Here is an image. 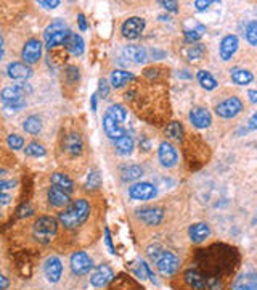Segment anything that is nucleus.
<instances>
[{
	"instance_id": "35",
	"label": "nucleus",
	"mask_w": 257,
	"mask_h": 290,
	"mask_svg": "<svg viewBox=\"0 0 257 290\" xmlns=\"http://www.w3.org/2000/svg\"><path fill=\"white\" fill-rule=\"evenodd\" d=\"M246 39L251 46H257V23L251 21L246 26Z\"/></svg>"
},
{
	"instance_id": "54",
	"label": "nucleus",
	"mask_w": 257,
	"mask_h": 290,
	"mask_svg": "<svg viewBox=\"0 0 257 290\" xmlns=\"http://www.w3.org/2000/svg\"><path fill=\"white\" fill-rule=\"evenodd\" d=\"M90 100H92V110L96 111V94L92 95V99H90Z\"/></svg>"
},
{
	"instance_id": "56",
	"label": "nucleus",
	"mask_w": 257,
	"mask_h": 290,
	"mask_svg": "<svg viewBox=\"0 0 257 290\" xmlns=\"http://www.w3.org/2000/svg\"><path fill=\"white\" fill-rule=\"evenodd\" d=\"M7 287H8V280L7 277H2V290H7Z\"/></svg>"
},
{
	"instance_id": "8",
	"label": "nucleus",
	"mask_w": 257,
	"mask_h": 290,
	"mask_svg": "<svg viewBox=\"0 0 257 290\" xmlns=\"http://www.w3.org/2000/svg\"><path fill=\"white\" fill-rule=\"evenodd\" d=\"M40 55H42V42L39 39H29L28 42L24 44L21 57H23L26 65L37 63Z\"/></svg>"
},
{
	"instance_id": "46",
	"label": "nucleus",
	"mask_w": 257,
	"mask_h": 290,
	"mask_svg": "<svg viewBox=\"0 0 257 290\" xmlns=\"http://www.w3.org/2000/svg\"><path fill=\"white\" fill-rule=\"evenodd\" d=\"M40 7H45V8H55L60 5V0H52V2H47V0H40L39 2Z\"/></svg>"
},
{
	"instance_id": "11",
	"label": "nucleus",
	"mask_w": 257,
	"mask_h": 290,
	"mask_svg": "<svg viewBox=\"0 0 257 290\" xmlns=\"http://www.w3.org/2000/svg\"><path fill=\"white\" fill-rule=\"evenodd\" d=\"M158 156H159V161H161V164L164 166V168H172V166L177 164V160H179L177 150L174 148V145L169 144V142H163L161 145H159Z\"/></svg>"
},
{
	"instance_id": "21",
	"label": "nucleus",
	"mask_w": 257,
	"mask_h": 290,
	"mask_svg": "<svg viewBox=\"0 0 257 290\" xmlns=\"http://www.w3.org/2000/svg\"><path fill=\"white\" fill-rule=\"evenodd\" d=\"M185 282H187L188 287L193 290H206V287H208L206 279L202 277L196 269H188L185 272Z\"/></svg>"
},
{
	"instance_id": "38",
	"label": "nucleus",
	"mask_w": 257,
	"mask_h": 290,
	"mask_svg": "<svg viewBox=\"0 0 257 290\" xmlns=\"http://www.w3.org/2000/svg\"><path fill=\"white\" fill-rule=\"evenodd\" d=\"M187 55L190 60H196V58H201L204 55V47L201 46V44H196V46H191L187 52Z\"/></svg>"
},
{
	"instance_id": "55",
	"label": "nucleus",
	"mask_w": 257,
	"mask_h": 290,
	"mask_svg": "<svg viewBox=\"0 0 257 290\" xmlns=\"http://www.w3.org/2000/svg\"><path fill=\"white\" fill-rule=\"evenodd\" d=\"M8 200H10V197H8L5 192H2V203L7 205V203H8Z\"/></svg>"
},
{
	"instance_id": "40",
	"label": "nucleus",
	"mask_w": 257,
	"mask_h": 290,
	"mask_svg": "<svg viewBox=\"0 0 257 290\" xmlns=\"http://www.w3.org/2000/svg\"><path fill=\"white\" fill-rule=\"evenodd\" d=\"M206 282H208V288L209 290H222L224 288L222 282H220L217 277H208Z\"/></svg>"
},
{
	"instance_id": "37",
	"label": "nucleus",
	"mask_w": 257,
	"mask_h": 290,
	"mask_svg": "<svg viewBox=\"0 0 257 290\" xmlns=\"http://www.w3.org/2000/svg\"><path fill=\"white\" fill-rule=\"evenodd\" d=\"M68 29L66 28V24L63 21H55V23H52L48 28L45 29V34H43V37H48L52 36V34H55V32H60V31H65Z\"/></svg>"
},
{
	"instance_id": "31",
	"label": "nucleus",
	"mask_w": 257,
	"mask_h": 290,
	"mask_svg": "<svg viewBox=\"0 0 257 290\" xmlns=\"http://www.w3.org/2000/svg\"><path fill=\"white\" fill-rule=\"evenodd\" d=\"M198 82L201 84V87H204L206 91H212V89H216L217 87V81L214 77L211 76V73H208V71H198Z\"/></svg>"
},
{
	"instance_id": "2",
	"label": "nucleus",
	"mask_w": 257,
	"mask_h": 290,
	"mask_svg": "<svg viewBox=\"0 0 257 290\" xmlns=\"http://www.w3.org/2000/svg\"><path fill=\"white\" fill-rule=\"evenodd\" d=\"M58 232V221L52 216H40L32 224V237L39 243L47 245Z\"/></svg>"
},
{
	"instance_id": "51",
	"label": "nucleus",
	"mask_w": 257,
	"mask_h": 290,
	"mask_svg": "<svg viewBox=\"0 0 257 290\" xmlns=\"http://www.w3.org/2000/svg\"><path fill=\"white\" fill-rule=\"evenodd\" d=\"M77 21H79V28H81V31H85L87 29V21H85V16L84 15H79L77 16Z\"/></svg>"
},
{
	"instance_id": "30",
	"label": "nucleus",
	"mask_w": 257,
	"mask_h": 290,
	"mask_svg": "<svg viewBox=\"0 0 257 290\" xmlns=\"http://www.w3.org/2000/svg\"><path fill=\"white\" fill-rule=\"evenodd\" d=\"M122 176V181H126V182H130V181H135L138 178H141V174H143V171H141L140 166L137 164H130V166H126V168L122 170L121 173Z\"/></svg>"
},
{
	"instance_id": "19",
	"label": "nucleus",
	"mask_w": 257,
	"mask_h": 290,
	"mask_svg": "<svg viewBox=\"0 0 257 290\" xmlns=\"http://www.w3.org/2000/svg\"><path fill=\"white\" fill-rule=\"evenodd\" d=\"M122 54L126 58H129L130 61H134V63H138V65L145 63L148 58L146 49L141 46H127V47H124Z\"/></svg>"
},
{
	"instance_id": "33",
	"label": "nucleus",
	"mask_w": 257,
	"mask_h": 290,
	"mask_svg": "<svg viewBox=\"0 0 257 290\" xmlns=\"http://www.w3.org/2000/svg\"><path fill=\"white\" fill-rule=\"evenodd\" d=\"M108 115L111 118H114L118 122H124L127 119V110L122 107V105H111V107L108 108Z\"/></svg>"
},
{
	"instance_id": "27",
	"label": "nucleus",
	"mask_w": 257,
	"mask_h": 290,
	"mask_svg": "<svg viewBox=\"0 0 257 290\" xmlns=\"http://www.w3.org/2000/svg\"><path fill=\"white\" fill-rule=\"evenodd\" d=\"M114 147H116V152L121 155H130L132 150H134V139H132L129 134L122 136L121 139L114 140Z\"/></svg>"
},
{
	"instance_id": "47",
	"label": "nucleus",
	"mask_w": 257,
	"mask_h": 290,
	"mask_svg": "<svg viewBox=\"0 0 257 290\" xmlns=\"http://www.w3.org/2000/svg\"><path fill=\"white\" fill-rule=\"evenodd\" d=\"M105 240H106V245H108L110 252H111V253H116V252H114V247H113V242H111V235H110L108 227L105 229Z\"/></svg>"
},
{
	"instance_id": "9",
	"label": "nucleus",
	"mask_w": 257,
	"mask_h": 290,
	"mask_svg": "<svg viewBox=\"0 0 257 290\" xmlns=\"http://www.w3.org/2000/svg\"><path fill=\"white\" fill-rule=\"evenodd\" d=\"M158 193L156 187L149 182H138L129 189V197L134 200H149Z\"/></svg>"
},
{
	"instance_id": "20",
	"label": "nucleus",
	"mask_w": 257,
	"mask_h": 290,
	"mask_svg": "<svg viewBox=\"0 0 257 290\" xmlns=\"http://www.w3.org/2000/svg\"><path fill=\"white\" fill-rule=\"evenodd\" d=\"M238 49V37L236 36H225L222 39V42H220V58H222L224 61L230 60L233 57V54L236 52Z\"/></svg>"
},
{
	"instance_id": "42",
	"label": "nucleus",
	"mask_w": 257,
	"mask_h": 290,
	"mask_svg": "<svg viewBox=\"0 0 257 290\" xmlns=\"http://www.w3.org/2000/svg\"><path fill=\"white\" fill-rule=\"evenodd\" d=\"M201 37V32L198 31H185V39H187V42H196L199 40Z\"/></svg>"
},
{
	"instance_id": "25",
	"label": "nucleus",
	"mask_w": 257,
	"mask_h": 290,
	"mask_svg": "<svg viewBox=\"0 0 257 290\" xmlns=\"http://www.w3.org/2000/svg\"><path fill=\"white\" fill-rule=\"evenodd\" d=\"M52 182H53V186L65 189V190L69 192V193L74 190V182L71 181L69 176L65 174V173H55V174H52Z\"/></svg>"
},
{
	"instance_id": "13",
	"label": "nucleus",
	"mask_w": 257,
	"mask_h": 290,
	"mask_svg": "<svg viewBox=\"0 0 257 290\" xmlns=\"http://www.w3.org/2000/svg\"><path fill=\"white\" fill-rule=\"evenodd\" d=\"M114 277V272L108 265H100L90 276V284L93 287H105L108 285Z\"/></svg>"
},
{
	"instance_id": "7",
	"label": "nucleus",
	"mask_w": 257,
	"mask_h": 290,
	"mask_svg": "<svg viewBox=\"0 0 257 290\" xmlns=\"http://www.w3.org/2000/svg\"><path fill=\"white\" fill-rule=\"evenodd\" d=\"M156 268L159 269L161 274L171 276L177 271V268H179V258H177L174 253L163 250V253L159 255V258L156 261Z\"/></svg>"
},
{
	"instance_id": "4",
	"label": "nucleus",
	"mask_w": 257,
	"mask_h": 290,
	"mask_svg": "<svg viewBox=\"0 0 257 290\" xmlns=\"http://www.w3.org/2000/svg\"><path fill=\"white\" fill-rule=\"evenodd\" d=\"M92 268H93L92 258L85 252H74L71 255V269H73L76 276L88 274Z\"/></svg>"
},
{
	"instance_id": "24",
	"label": "nucleus",
	"mask_w": 257,
	"mask_h": 290,
	"mask_svg": "<svg viewBox=\"0 0 257 290\" xmlns=\"http://www.w3.org/2000/svg\"><path fill=\"white\" fill-rule=\"evenodd\" d=\"M230 76H232V81L238 86H246V84L252 82V79H254L252 73L243 68H233Z\"/></svg>"
},
{
	"instance_id": "17",
	"label": "nucleus",
	"mask_w": 257,
	"mask_h": 290,
	"mask_svg": "<svg viewBox=\"0 0 257 290\" xmlns=\"http://www.w3.org/2000/svg\"><path fill=\"white\" fill-rule=\"evenodd\" d=\"M69 195L71 193L66 192L65 189H61V187H57V186H53L48 189L47 192V198L50 201V205L52 206H57V208H61V206H68L69 205Z\"/></svg>"
},
{
	"instance_id": "15",
	"label": "nucleus",
	"mask_w": 257,
	"mask_h": 290,
	"mask_svg": "<svg viewBox=\"0 0 257 290\" xmlns=\"http://www.w3.org/2000/svg\"><path fill=\"white\" fill-rule=\"evenodd\" d=\"M7 74L8 77L15 79V81H28L32 76V69L26 63H21V61H13V63L8 65Z\"/></svg>"
},
{
	"instance_id": "26",
	"label": "nucleus",
	"mask_w": 257,
	"mask_h": 290,
	"mask_svg": "<svg viewBox=\"0 0 257 290\" xmlns=\"http://www.w3.org/2000/svg\"><path fill=\"white\" fill-rule=\"evenodd\" d=\"M135 76L129 71H122V69H114L111 73V86L113 87H122L129 81H134Z\"/></svg>"
},
{
	"instance_id": "52",
	"label": "nucleus",
	"mask_w": 257,
	"mask_h": 290,
	"mask_svg": "<svg viewBox=\"0 0 257 290\" xmlns=\"http://www.w3.org/2000/svg\"><path fill=\"white\" fill-rule=\"evenodd\" d=\"M247 97H249V100L252 103H257V91H249L247 92Z\"/></svg>"
},
{
	"instance_id": "49",
	"label": "nucleus",
	"mask_w": 257,
	"mask_h": 290,
	"mask_svg": "<svg viewBox=\"0 0 257 290\" xmlns=\"http://www.w3.org/2000/svg\"><path fill=\"white\" fill-rule=\"evenodd\" d=\"M211 4H212V2H201V0H196V2H194V7H196L198 12H202V10H206V8H208Z\"/></svg>"
},
{
	"instance_id": "36",
	"label": "nucleus",
	"mask_w": 257,
	"mask_h": 290,
	"mask_svg": "<svg viewBox=\"0 0 257 290\" xmlns=\"http://www.w3.org/2000/svg\"><path fill=\"white\" fill-rule=\"evenodd\" d=\"M7 144L10 148H13V150H20V148H23V145H24V139L18 134H10L7 139Z\"/></svg>"
},
{
	"instance_id": "10",
	"label": "nucleus",
	"mask_w": 257,
	"mask_h": 290,
	"mask_svg": "<svg viewBox=\"0 0 257 290\" xmlns=\"http://www.w3.org/2000/svg\"><path fill=\"white\" fill-rule=\"evenodd\" d=\"M145 29V20L134 16V18H129L127 21H124L122 24V36L127 39H137L140 37V34Z\"/></svg>"
},
{
	"instance_id": "32",
	"label": "nucleus",
	"mask_w": 257,
	"mask_h": 290,
	"mask_svg": "<svg viewBox=\"0 0 257 290\" xmlns=\"http://www.w3.org/2000/svg\"><path fill=\"white\" fill-rule=\"evenodd\" d=\"M166 134L169 136L171 139L177 140V142H180V140L183 139V128H182L180 122L172 121L171 125L166 128Z\"/></svg>"
},
{
	"instance_id": "45",
	"label": "nucleus",
	"mask_w": 257,
	"mask_h": 290,
	"mask_svg": "<svg viewBox=\"0 0 257 290\" xmlns=\"http://www.w3.org/2000/svg\"><path fill=\"white\" fill-rule=\"evenodd\" d=\"M26 107V102L21 100V102H15V103H10V105H5V108L7 110H13V111H18V110H21Z\"/></svg>"
},
{
	"instance_id": "18",
	"label": "nucleus",
	"mask_w": 257,
	"mask_h": 290,
	"mask_svg": "<svg viewBox=\"0 0 257 290\" xmlns=\"http://www.w3.org/2000/svg\"><path fill=\"white\" fill-rule=\"evenodd\" d=\"M190 121L194 128L198 129H204V128H209L211 122H212V118H211V113L206 110V108H193L190 111Z\"/></svg>"
},
{
	"instance_id": "6",
	"label": "nucleus",
	"mask_w": 257,
	"mask_h": 290,
	"mask_svg": "<svg viewBox=\"0 0 257 290\" xmlns=\"http://www.w3.org/2000/svg\"><path fill=\"white\" fill-rule=\"evenodd\" d=\"M137 218L146 226H158L164 218V210L158 206H145L137 210Z\"/></svg>"
},
{
	"instance_id": "28",
	"label": "nucleus",
	"mask_w": 257,
	"mask_h": 290,
	"mask_svg": "<svg viewBox=\"0 0 257 290\" xmlns=\"http://www.w3.org/2000/svg\"><path fill=\"white\" fill-rule=\"evenodd\" d=\"M71 31L69 29H65V31H60V32H55L52 34V36L45 37V44H47V49L52 50L53 47H58V46H65V42L68 40Z\"/></svg>"
},
{
	"instance_id": "50",
	"label": "nucleus",
	"mask_w": 257,
	"mask_h": 290,
	"mask_svg": "<svg viewBox=\"0 0 257 290\" xmlns=\"http://www.w3.org/2000/svg\"><path fill=\"white\" fill-rule=\"evenodd\" d=\"M247 128L249 129H257V113H254V115L251 116V119H249V122H247Z\"/></svg>"
},
{
	"instance_id": "12",
	"label": "nucleus",
	"mask_w": 257,
	"mask_h": 290,
	"mask_svg": "<svg viewBox=\"0 0 257 290\" xmlns=\"http://www.w3.org/2000/svg\"><path fill=\"white\" fill-rule=\"evenodd\" d=\"M26 91L31 92V87L29 86H12V87H5L2 91V102L4 105H10L15 102H21L24 100L23 97L26 94Z\"/></svg>"
},
{
	"instance_id": "5",
	"label": "nucleus",
	"mask_w": 257,
	"mask_h": 290,
	"mask_svg": "<svg viewBox=\"0 0 257 290\" xmlns=\"http://www.w3.org/2000/svg\"><path fill=\"white\" fill-rule=\"evenodd\" d=\"M243 110V102L238 97H230V99L220 102L216 107V113L220 118H235L238 113Z\"/></svg>"
},
{
	"instance_id": "57",
	"label": "nucleus",
	"mask_w": 257,
	"mask_h": 290,
	"mask_svg": "<svg viewBox=\"0 0 257 290\" xmlns=\"http://www.w3.org/2000/svg\"><path fill=\"white\" fill-rule=\"evenodd\" d=\"M179 76L180 77H190V74H187V73H179Z\"/></svg>"
},
{
	"instance_id": "23",
	"label": "nucleus",
	"mask_w": 257,
	"mask_h": 290,
	"mask_svg": "<svg viewBox=\"0 0 257 290\" xmlns=\"http://www.w3.org/2000/svg\"><path fill=\"white\" fill-rule=\"evenodd\" d=\"M188 234H190V239L193 242H202L211 235V227L206 223H198V224H193L190 227Z\"/></svg>"
},
{
	"instance_id": "14",
	"label": "nucleus",
	"mask_w": 257,
	"mask_h": 290,
	"mask_svg": "<svg viewBox=\"0 0 257 290\" xmlns=\"http://www.w3.org/2000/svg\"><path fill=\"white\" fill-rule=\"evenodd\" d=\"M43 272H45V276L50 282H58L61 277V272H63L61 260L58 257H48L45 263H43Z\"/></svg>"
},
{
	"instance_id": "48",
	"label": "nucleus",
	"mask_w": 257,
	"mask_h": 290,
	"mask_svg": "<svg viewBox=\"0 0 257 290\" xmlns=\"http://www.w3.org/2000/svg\"><path fill=\"white\" fill-rule=\"evenodd\" d=\"M15 186H16L15 181H2V182H0V189H2V192H7L8 189H12Z\"/></svg>"
},
{
	"instance_id": "58",
	"label": "nucleus",
	"mask_w": 257,
	"mask_h": 290,
	"mask_svg": "<svg viewBox=\"0 0 257 290\" xmlns=\"http://www.w3.org/2000/svg\"><path fill=\"white\" fill-rule=\"evenodd\" d=\"M251 290H257V284H249Z\"/></svg>"
},
{
	"instance_id": "41",
	"label": "nucleus",
	"mask_w": 257,
	"mask_h": 290,
	"mask_svg": "<svg viewBox=\"0 0 257 290\" xmlns=\"http://www.w3.org/2000/svg\"><path fill=\"white\" fill-rule=\"evenodd\" d=\"M108 94H110L108 82H106L105 79H100V82H98V95L105 99V97H108Z\"/></svg>"
},
{
	"instance_id": "1",
	"label": "nucleus",
	"mask_w": 257,
	"mask_h": 290,
	"mask_svg": "<svg viewBox=\"0 0 257 290\" xmlns=\"http://www.w3.org/2000/svg\"><path fill=\"white\" fill-rule=\"evenodd\" d=\"M90 203L85 198H77L58 213V223L66 229H77L90 216Z\"/></svg>"
},
{
	"instance_id": "34",
	"label": "nucleus",
	"mask_w": 257,
	"mask_h": 290,
	"mask_svg": "<svg viewBox=\"0 0 257 290\" xmlns=\"http://www.w3.org/2000/svg\"><path fill=\"white\" fill-rule=\"evenodd\" d=\"M26 155L39 158V156L45 155V148H43V145H40L39 142H31L28 147H26Z\"/></svg>"
},
{
	"instance_id": "53",
	"label": "nucleus",
	"mask_w": 257,
	"mask_h": 290,
	"mask_svg": "<svg viewBox=\"0 0 257 290\" xmlns=\"http://www.w3.org/2000/svg\"><path fill=\"white\" fill-rule=\"evenodd\" d=\"M232 290H251V287H249V284H238Z\"/></svg>"
},
{
	"instance_id": "3",
	"label": "nucleus",
	"mask_w": 257,
	"mask_h": 290,
	"mask_svg": "<svg viewBox=\"0 0 257 290\" xmlns=\"http://www.w3.org/2000/svg\"><path fill=\"white\" fill-rule=\"evenodd\" d=\"M84 140L82 136L79 133H69L63 137V142H61V150L69 158H77L84 153Z\"/></svg>"
},
{
	"instance_id": "39",
	"label": "nucleus",
	"mask_w": 257,
	"mask_h": 290,
	"mask_svg": "<svg viewBox=\"0 0 257 290\" xmlns=\"http://www.w3.org/2000/svg\"><path fill=\"white\" fill-rule=\"evenodd\" d=\"M100 174L98 171H90V174H88V178H87V187L88 189H96V187H100Z\"/></svg>"
},
{
	"instance_id": "29",
	"label": "nucleus",
	"mask_w": 257,
	"mask_h": 290,
	"mask_svg": "<svg viewBox=\"0 0 257 290\" xmlns=\"http://www.w3.org/2000/svg\"><path fill=\"white\" fill-rule=\"evenodd\" d=\"M23 129L26 131L28 134L31 136H35V134H39L40 133V129H42V121L39 116H29V118H26V121L23 122Z\"/></svg>"
},
{
	"instance_id": "16",
	"label": "nucleus",
	"mask_w": 257,
	"mask_h": 290,
	"mask_svg": "<svg viewBox=\"0 0 257 290\" xmlns=\"http://www.w3.org/2000/svg\"><path fill=\"white\" fill-rule=\"evenodd\" d=\"M103 129H105L106 136H108L110 139H113V140H118L122 136L127 134L126 129L121 126V122H118L114 118H111L108 113H106V115L103 116Z\"/></svg>"
},
{
	"instance_id": "44",
	"label": "nucleus",
	"mask_w": 257,
	"mask_h": 290,
	"mask_svg": "<svg viewBox=\"0 0 257 290\" xmlns=\"http://www.w3.org/2000/svg\"><path fill=\"white\" fill-rule=\"evenodd\" d=\"M159 5H163L166 10L174 12V13L179 12V4H177V2H159Z\"/></svg>"
},
{
	"instance_id": "43",
	"label": "nucleus",
	"mask_w": 257,
	"mask_h": 290,
	"mask_svg": "<svg viewBox=\"0 0 257 290\" xmlns=\"http://www.w3.org/2000/svg\"><path fill=\"white\" fill-rule=\"evenodd\" d=\"M66 74H68V77L71 79V82L79 81V69H77L76 66H69L68 71H66Z\"/></svg>"
},
{
	"instance_id": "22",
	"label": "nucleus",
	"mask_w": 257,
	"mask_h": 290,
	"mask_svg": "<svg viewBox=\"0 0 257 290\" xmlns=\"http://www.w3.org/2000/svg\"><path fill=\"white\" fill-rule=\"evenodd\" d=\"M84 46H85V44H84L82 37L79 36V34H76V32H71L68 40L65 42L66 50L69 52L71 55H74V57H79V55L84 54Z\"/></svg>"
}]
</instances>
